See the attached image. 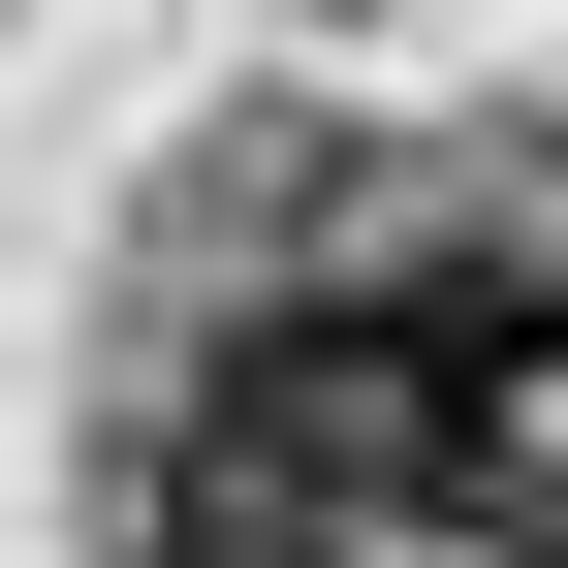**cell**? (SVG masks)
I'll return each mask as SVG.
<instances>
[{"instance_id": "6da1fadb", "label": "cell", "mask_w": 568, "mask_h": 568, "mask_svg": "<svg viewBox=\"0 0 568 568\" xmlns=\"http://www.w3.org/2000/svg\"><path fill=\"white\" fill-rule=\"evenodd\" d=\"M126 568H347V506L253 443H126Z\"/></svg>"}, {"instance_id": "7a4b0ae2", "label": "cell", "mask_w": 568, "mask_h": 568, "mask_svg": "<svg viewBox=\"0 0 568 568\" xmlns=\"http://www.w3.org/2000/svg\"><path fill=\"white\" fill-rule=\"evenodd\" d=\"M506 537H537V568H568V474H506Z\"/></svg>"}]
</instances>
